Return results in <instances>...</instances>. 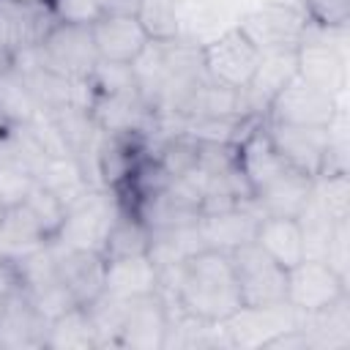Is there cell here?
Wrapping results in <instances>:
<instances>
[{
	"label": "cell",
	"mask_w": 350,
	"mask_h": 350,
	"mask_svg": "<svg viewBox=\"0 0 350 350\" xmlns=\"http://www.w3.org/2000/svg\"><path fill=\"white\" fill-rule=\"evenodd\" d=\"M159 293L170 306L213 323H224L235 309L243 306L230 254L216 249H200L183 257L178 265L161 268Z\"/></svg>",
	"instance_id": "1"
},
{
	"label": "cell",
	"mask_w": 350,
	"mask_h": 350,
	"mask_svg": "<svg viewBox=\"0 0 350 350\" xmlns=\"http://www.w3.org/2000/svg\"><path fill=\"white\" fill-rule=\"evenodd\" d=\"M238 167L252 189V202L262 216H298L312 197L314 178L295 170L271 142L265 118L235 142Z\"/></svg>",
	"instance_id": "2"
},
{
	"label": "cell",
	"mask_w": 350,
	"mask_h": 350,
	"mask_svg": "<svg viewBox=\"0 0 350 350\" xmlns=\"http://www.w3.org/2000/svg\"><path fill=\"white\" fill-rule=\"evenodd\" d=\"M27 55L41 68L71 82H88L96 66L101 63L90 25H74V22H55V27L44 36V41Z\"/></svg>",
	"instance_id": "3"
},
{
	"label": "cell",
	"mask_w": 350,
	"mask_h": 350,
	"mask_svg": "<svg viewBox=\"0 0 350 350\" xmlns=\"http://www.w3.org/2000/svg\"><path fill=\"white\" fill-rule=\"evenodd\" d=\"M118 208H120V200L112 189L93 186L66 208V219L52 241L68 249L101 252Z\"/></svg>",
	"instance_id": "4"
},
{
	"label": "cell",
	"mask_w": 350,
	"mask_h": 350,
	"mask_svg": "<svg viewBox=\"0 0 350 350\" xmlns=\"http://www.w3.org/2000/svg\"><path fill=\"white\" fill-rule=\"evenodd\" d=\"M306 25L309 19L304 8L284 0H262L238 19V27L260 52L295 49L306 33Z\"/></svg>",
	"instance_id": "5"
},
{
	"label": "cell",
	"mask_w": 350,
	"mask_h": 350,
	"mask_svg": "<svg viewBox=\"0 0 350 350\" xmlns=\"http://www.w3.org/2000/svg\"><path fill=\"white\" fill-rule=\"evenodd\" d=\"M202 52V66L211 82L232 88V90H246L262 52L243 36V30L235 25L219 36H213L211 41H205L200 46Z\"/></svg>",
	"instance_id": "6"
},
{
	"label": "cell",
	"mask_w": 350,
	"mask_h": 350,
	"mask_svg": "<svg viewBox=\"0 0 350 350\" xmlns=\"http://www.w3.org/2000/svg\"><path fill=\"white\" fill-rule=\"evenodd\" d=\"M339 98L323 88L309 85L298 74L271 98L265 109V120L271 123H287V126H314L328 129L331 120L339 112Z\"/></svg>",
	"instance_id": "7"
},
{
	"label": "cell",
	"mask_w": 350,
	"mask_h": 350,
	"mask_svg": "<svg viewBox=\"0 0 350 350\" xmlns=\"http://www.w3.org/2000/svg\"><path fill=\"white\" fill-rule=\"evenodd\" d=\"M230 254L235 284L241 293V304L257 306V304H276L284 301L287 290V268H282L273 257H268L254 241L243 243Z\"/></svg>",
	"instance_id": "8"
},
{
	"label": "cell",
	"mask_w": 350,
	"mask_h": 350,
	"mask_svg": "<svg viewBox=\"0 0 350 350\" xmlns=\"http://www.w3.org/2000/svg\"><path fill=\"white\" fill-rule=\"evenodd\" d=\"M336 33L339 30H325L309 22L301 44L295 46V63L301 79L339 98L345 93V49L334 41Z\"/></svg>",
	"instance_id": "9"
},
{
	"label": "cell",
	"mask_w": 350,
	"mask_h": 350,
	"mask_svg": "<svg viewBox=\"0 0 350 350\" xmlns=\"http://www.w3.org/2000/svg\"><path fill=\"white\" fill-rule=\"evenodd\" d=\"M298 323H301V312L295 306H290L287 301L257 304V306L243 304L224 320V331H227L230 347L265 350V345L271 339L295 328Z\"/></svg>",
	"instance_id": "10"
},
{
	"label": "cell",
	"mask_w": 350,
	"mask_h": 350,
	"mask_svg": "<svg viewBox=\"0 0 350 350\" xmlns=\"http://www.w3.org/2000/svg\"><path fill=\"white\" fill-rule=\"evenodd\" d=\"M170 323V304L161 293L123 298L115 347H137V350H161Z\"/></svg>",
	"instance_id": "11"
},
{
	"label": "cell",
	"mask_w": 350,
	"mask_h": 350,
	"mask_svg": "<svg viewBox=\"0 0 350 350\" xmlns=\"http://www.w3.org/2000/svg\"><path fill=\"white\" fill-rule=\"evenodd\" d=\"M49 314L30 298V293L16 284L0 301V347L5 350H44L49 334Z\"/></svg>",
	"instance_id": "12"
},
{
	"label": "cell",
	"mask_w": 350,
	"mask_h": 350,
	"mask_svg": "<svg viewBox=\"0 0 350 350\" xmlns=\"http://www.w3.org/2000/svg\"><path fill=\"white\" fill-rule=\"evenodd\" d=\"M347 293V282L325 262L317 257H304L293 268H287V290L284 301L295 306L301 314L317 312L336 298Z\"/></svg>",
	"instance_id": "13"
},
{
	"label": "cell",
	"mask_w": 350,
	"mask_h": 350,
	"mask_svg": "<svg viewBox=\"0 0 350 350\" xmlns=\"http://www.w3.org/2000/svg\"><path fill=\"white\" fill-rule=\"evenodd\" d=\"M57 16L49 3L33 0H0V44L16 57L36 49L55 27Z\"/></svg>",
	"instance_id": "14"
},
{
	"label": "cell",
	"mask_w": 350,
	"mask_h": 350,
	"mask_svg": "<svg viewBox=\"0 0 350 350\" xmlns=\"http://www.w3.org/2000/svg\"><path fill=\"white\" fill-rule=\"evenodd\" d=\"M148 134L139 131H101L96 153H93V170L96 180L104 189L118 191L134 167L148 156Z\"/></svg>",
	"instance_id": "15"
},
{
	"label": "cell",
	"mask_w": 350,
	"mask_h": 350,
	"mask_svg": "<svg viewBox=\"0 0 350 350\" xmlns=\"http://www.w3.org/2000/svg\"><path fill=\"white\" fill-rule=\"evenodd\" d=\"M260 219H262V213L257 211V205L252 200H246V202H241L235 208L200 213V219H197V235H200L202 249L232 252V249L254 241V232H257Z\"/></svg>",
	"instance_id": "16"
},
{
	"label": "cell",
	"mask_w": 350,
	"mask_h": 350,
	"mask_svg": "<svg viewBox=\"0 0 350 350\" xmlns=\"http://www.w3.org/2000/svg\"><path fill=\"white\" fill-rule=\"evenodd\" d=\"M55 249V265L57 276L66 284L71 301L77 306L93 304L104 293V273H107V260L101 252L93 249H68L52 241Z\"/></svg>",
	"instance_id": "17"
},
{
	"label": "cell",
	"mask_w": 350,
	"mask_h": 350,
	"mask_svg": "<svg viewBox=\"0 0 350 350\" xmlns=\"http://www.w3.org/2000/svg\"><path fill=\"white\" fill-rule=\"evenodd\" d=\"M265 131L276 150L304 175L317 178L323 172L325 156H328V129H314V126H287V123H271L265 120Z\"/></svg>",
	"instance_id": "18"
},
{
	"label": "cell",
	"mask_w": 350,
	"mask_h": 350,
	"mask_svg": "<svg viewBox=\"0 0 350 350\" xmlns=\"http://www.w3.org/2000/svg\"><path fill=\"white\" fill-rule=\"evenodd\" d=\"M90 33H93V44L101 63L134 66L137 57L150 44L137 16H101L90 25Z\"/></svg>",
	"instance_id": "19"
},
{
	"label": "cell",
	"mask_w": 350,
	"mask_h": 350,
	"mask_svg": "<svg viewBox=\"0 0 350 350\" xmlns=\"http://www.w3.org/2000/svg\"><path fill=\"white\" fill-rule=\"evenodd\" d=\"M298 328L306 336L309 350H347L350 347V295L345 293L334 304L301 314Z\"/></svg>",
	"instance_id": "20"
},
{
	"label": "cell",
	"mask_w": 350,
	"mask_h": 350,
	"mask_svg": "<svg viewBox=\"0 0 350 350\" xmlns=\"http://www.w3.org/2000/svg\"><path fill=\"white\" fill-rule=\"evenodd\" d=\"M298 74V63H295V49H279V52H262L260 66L249 82V88L243 90L249 109L254 115L265 118V109L271 104V98Z\"/></svg>",
	"instance_id": "21"
},
{
	"label": "cell",
	"mask_w": 350,
	"mask_h": 350,
	"mask_svg": "<svg viewBox=\"0 0 350 350\" xmlns=\"http://www.w3.org/2000/svg\"><path fill=\"white\" fill-rule=\"evenodd\" d=\"M104 293L115 298H139L159 293V268L150 254L109 260L104 273Z\"/></svg>",
	"instance_id": "22"
},
{
	"label": "cell",
	"mask_w": 350,
	"mask_h": 350,
	"mask_svg": "<svg viewBox=\"0 0 350 350\" xmlns=\"http://www.w3.org/2000/svg\"><path fill=\"white\" fill-rule=\"evenodd\" d=\"M254 243L282 268H293L306 257L304 235L295 216H262L254 232Z\"/></svg>",
	"instance_id": "23"
},
{
	"label": "cell",
	"mask_w": 350,
	"mask_h": 350,
	"mask_svg": "<svg viewBox=\"0 0 350 350\" xmlns=\"http://www.w3.org/2000/svg\"><path fill=\"white\" fill-rule=\"evenodd\" d=\"M150 238H153V232L139 219V213L120 202V208L109 224V232L104 238L101 257L107 262L109 260H126V257H142L150 252Z\"/></svg>",
	"instance_id": "24"
},
{
	"label": "cell",
	"mask_w": 350,
	"mask_h": 350,
	"mask_svg": "<svg viewBox=\"0 0 350 350\" xmlns=\"http://www.w3.org/2000/svg\"><path fill=\"white\" fill-rule=\"evenodd\" d=\"M46 347L49 350H90L98 347L96 328L90 323V314L85 306H71L49 320V334H46Z\"/></svg>",
	"instance_id": "25"
},
{
	"label": "cell",
	"mask_w": 350,
	"mask_h": 350,
	"mask_svg": "<svg viewBox=\"0 0 350 350\" xmlns=\"http://www.w3.org/2000/svg\"><path fill=\"white\" fill-rule=\"evenodd\" d=\"M153 159L167 170V175L172 180L178 178H186L197 170V161H200V139L189 131H175L170 134L156 150H153Z\"/></svg>",
	"instance_id": "26"
},
{
	"label": "cell",
	"mask_w": 350,
	"mask_h": 350,
	"mask_svg": "<svg viewBox=\"0 0 350 350\" xmlns=\"http://www.w3.org/2000/svg\"><path fill=\"white\" fill-rule=\"evenodd\" d=\"M137 22L150 41H172L180 36V0H139Z\"/></svg>",
	"instance_id": "27"
},
{
	"label": "cell",
	"mask_w": 350,
	"mask_h": 350,
	"mask_svg": "<svg viewBox=\"0 0 350 350\" xmlns=\"http://www.w3.org/2000/svg\"><path fill=\"white\" fill-rule=\"evenodd\" d=\"M314 194L323 202V208L331 213L334 221L350 219V180H347V172H334V175L314 178Z\"/></svg>",
	"instance_id": "28"
},
{
	"label": "cell",
	"mask_w": 350,
	"mask_h": 350,
	"mask_svg": "<svg viewBox=\"0 0 350 350\" xmlns=\"http://www.w3.org/2000/svg\"><path fill=\"white\" fill-rule=\"evenodd\" d=\"M306 19L325 30H347L350 0H301Z\"/></svg>",
	"instance_id": "29"
},
{
	"label": "cell",
	"mask_w": 350,
	"mask_h": 350,
	"mask_svg": "<svg viewBox=\"0 0 350 350\" xmlns=\"http://www.w3.org/2000/svg\"><path fill=\"white\" fill-rule=\"evenodd\" d=\"M323 260L347 282L350 279V219H339L325 243Z\"/></svg>",
	"instance_id": "30"
},
{
	"label": "cell",
	"mask_w": 350,
	"mask_h": 350,
	"mask_svg": "<svg viewBox=\"0 0 350 350\" xmlns=\"http://www.w3.org/2000/svg\"><path fill=\"white\" fill-rule=\"evenodd\" d=\"M57 22L74 25H93L101 19V0H49Z\"/></svg>",
	"instance_id": "31"
},
{
	"label": "cell",
	"mask_w": 350,
	"mask_h": 350,
	"mask_svg": "<svg viewBox=\"0 0 350 350\" xmlns=\"http://www.w3.org/2000/svg\"><path fill=\"white\" fill-rule=\"evenodd\" d=\"M19 284V273H16V265L11 257H3L0 254V301Z\"/></svg>",
	"instance_id": "32"
},
{
	"label": "cell",
	"mask_w": 350,
	"mask_h": 350,
	"mask_svg": "<svg viewBox=\"0 0 350 350\" xmlns=\"http://www.w3.org/2000/svg\"><path fill=\"white\" fill-rule=\"evenodd\" d=\"M14 68V55L0 44V77L5 74V71H11Z\"/></svg>",
	"instance_id": "33"
},
{
	"label": "cell",
	"mask_w": 350,
	"mask_h": 350,
	"mask_svg": "<svg viewBox=\"0 0 350 350\" xmlns=\"http://www.w3.org/2000/svg\"><path fill=\"white\" fill-rule=\"evenodd\" d=\"M11 126H14V120H8V118L0 112V142H3V137L11 131Z\"/></svg>",
	"instance_id": "34"
},
{
	"label": "cell",
	"mask_w": 350,
	"mask_h": 350,
	"mask_svg": "<svg viewBox=\"0 0 350 350\" xmlns=\"http://www.w3.org/2000/svg\"><path fill=\"white\" fill-rule=\"evenodd\" d=\"M33 3H49V0H33Z\"/></svg>",
	"instance_id": "35"
}]
</instances>
